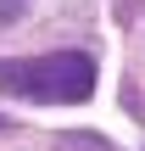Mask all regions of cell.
<instances>
[{
  "label": "cell",
  "instance_id": "1",
  "mask_svg": "<svg viewBox=\"0 0 145 151\" xmlns=\"http://www.w3.org/2000/svg\"><path fill=\"white\" fill-rule=\"evenodd\" d=\"M0 95L50 101V106L89 101L95 95V56H84V50H50V56L0 62Z\"/></svg>",
  "mask_w": 145,
  "mask_h": 151
},
{
  "label": "cell",
  "instance_id": "2",
  "mask_svg": "<svg viewBox=\"0 0 145 151\" xmlns=\"http://www.w3.org/2000/svg\"><path fill=\"white\" fill-rule=\"evenodd\" d=\"M22 11V0H0V17H17Z\"/></svg>",
  "mask_w": 145,
  "mask_h": 151
}]
</instances>
